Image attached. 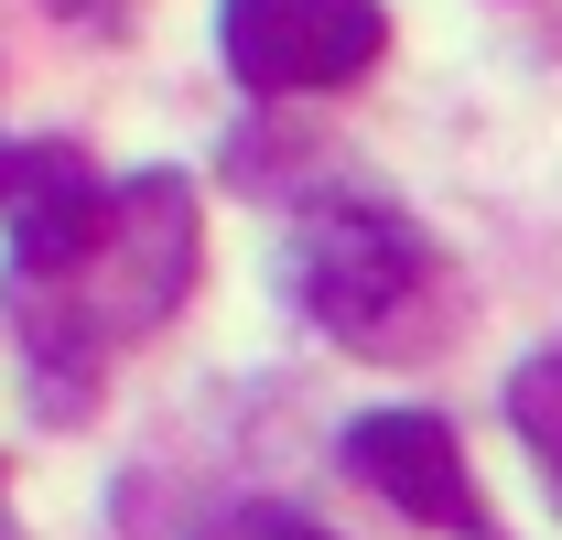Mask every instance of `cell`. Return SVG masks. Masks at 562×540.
<instances>
[{
  "label": "cell",
  "instance_id": "5",
  "mask_svg": "<svg viewBox=\"0 0 562 540\" xmlns=\"http://www.w3.org/2000/svg\"><path fill=\"white\" fill-rule=\"evenodd\" d=\"M508 421H519V443H530L541 486L562 497V346L519 357V379H508Z\"/></svg>",
  "mask_w": 562,
  "mask_h": 540
},
{
  "label": "cell",
  "instance_id": "7",
  "mask_svg": "<svg viewBox=\"0 0 562 540\" xmlns=\"http://www.w3.org/2000/svg\"><path fill=\"white\" fill-rule=\"evenodd\" d=\"M44 11H66V22H120L131 0H44Z\"/></svg>",
  "mask_w": 562,
  "mask_h": 540
},
{
  "label": "cell",
  "instance_id": "3",
  "mask_svg": "<svg viewBox=\"0 0 562 540\" xmlns=\"http://www.w3.org/2000/svg\"><path fill=\"white\" fill-rule=\"evenodd\" d=\"M216 44L249 98H314L379 66L390 11L379 0H216Z\"/></svg>",
  "mask_w": 562,
  "mask_h": 540
},
{
  "label": "cell",
  "instance_id": "6",
  "mask_svg": "<svg viewBox=\"0 0 562 540\" xmlns=\"http://www.w3.org/2000/svg\"><path fill=\"white\" fill-rule=\"evenodd\" d=\"M238 540H336V530H325V519H303V508H249Z\"/></svg>",
  "mask_w": 562,
  "mask_h": 540
},
{
  "label": "cell",
  "instance_id": "4",
  "mask_svg": "<svg viewBox=\"0 0 562 540\" xmlns=\"http://www.w3.org/2000/svg\"><path fill=\"white\" fill-rule=\"evenodd\" d=\"M347 475L368 497H390L412 530H454V540H497L487 530V497L465 475V443L443 410H368L347 421Z\"/></svg>",
  "mask_w": 562,
  "mask_h": 540
},
{
  "label": "cell",
  "instance_id": "1",
  "mask_svg": "<svg viewBox=\"0 0 562 540\" xmlns=\"http://www.w3.org/2000/svg\"><path fill=\"white\" fill-rule=\"evenodd\" d=\"M195 184L184 173H131L109 184V227L55 270H0L11 281V336L33 346L44 379H76V410H87V379L109 346L151 336L184 292H195Z\"/></svg>",
  "mask_w": 562,
  "mask_h": 540
},
{
  "label": "cell",
  "instance_id": "2",
  "mask_svg": "<svg viewBox=\"0 0 562 540\" xmlns=\"http://www.w3.org/2000/svg\"><path fill=\"white\" fill-rule=\"evenodd\" d=\"M292 292L357 357H432L454 336V314H465L454 260L379 195H336V205H314L292 227Z\"/></svg>",
  "mask_w": 562,
  "mask_h": 540
}]
</instances>
